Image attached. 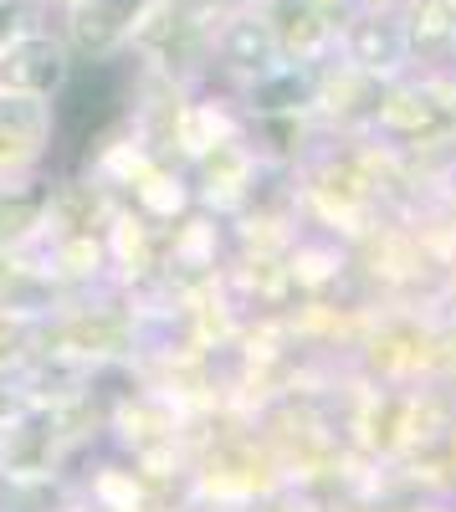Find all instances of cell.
Listing matches in <instances>:
<instances>
[{
    "label": "cell",
    "instance_id": "cell-1",
    "mask_svg": "<svg viewBox=\"0 0 456 512\" xmlns=\"http://www.w3.org/2000/svg\"><path fill=\"white\" fill-rule=\"evenodd\" d=\"M62 77H67V52H62V41H52V36L21 31L11 47H0V88L6 93L47 98L52 88H62Z\"/></svg>",
    "mask_w": 456,
    "mask_h": 512
},
{
    "label": "cell",
    "instance_id": "cell-2",
    "mask_svg": "<svg viewBox=\"0 0 456 512\" xmlns=\"http://www.w3.org/2000/svg\"><path fill=\"white\" fill-rule=\"evenodd\" d=\"M149 6V0H82L77 11V31L88 36V47H108L113 36H123L134 26V16Z\"/></svg>",
    "mask_w": 456,
    "mask_h": 512
},
{
    "label": "cell",
    "instance_id": "cell-3",
    "mask_svg": "<svg viewBox=\"0 0 456 512\" xmlns=\"http://www.w3.org/2000/svg\"><path fill=\"white\" fill-rule=\"evenodd\" d=\"M21 16H26L21 0H0V47H11V41L21 36Z\"/></svg>",
    "mask_w": 456,
    "mask_h": 512
}]
</instances>
